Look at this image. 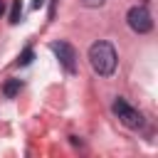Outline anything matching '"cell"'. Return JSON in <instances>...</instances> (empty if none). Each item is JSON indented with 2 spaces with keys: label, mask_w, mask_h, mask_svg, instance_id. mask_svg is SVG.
I'll return each mask as SVG.
<instances>
[{
  "label": "cell",
  "mask_w": 158,
  "mask_h": 158,
  "mask_svg": "<svg viewBox=\"0 0 158 158\" xmlns=\"http://www.w3.org/2000/svg\"><path fill=\"white\" fill-rule=\"evenodd\" d=\"M49 49L54 52V57L59 59V64H62V69H64L67 74H77V49H74L69 42H64V40L52 42Z\"/></svg>",
  "instance_id": "cell-4"
},
{
  "label": "cell",
  "mask_w": 158,
  "mask_h": 158,
  "mask_svg": "<svg viewBox=\"0 0 158 158\" xmlns=\"http://www.w3.org/2000/svg\"><path fill=\"white\" fill-rule=\"evenodd\" d=\"M126 25H128L136 35H146V32L153 30V17H151V12H148L146 5H133V7H128V12H126Z\"/></svg>",
  "instance_id": "cell-3"
},
{
  "label": "cell",
  "mask_w": 158,
  "mask_h": 158,
  "mask_svg": "<svg viewBox=\"0 0 158 158\" xmlns=\"http://www.w3.org/2000/svg\"><path fill=\"white\" fill-rule=\"evenodd\" d=\"M111 111H114V116L126 126V128H133V131H138V128H143V114L138 111V109H133L123 96H116L114 99V104H111Z\"/></svg>",
  "instance_id": "cell-2"
},
{
  "label": "cell",
  "mask_w": 158,
  "mask_h": 158,
  "mask_svg": "<svg viewBox=\"0 0 158 158\" xmlns=\"http://www.w3.org/2000/svg\"><path fill=\"white\" fill-rule=\"evenodd\" d=\"M32 59H35V49L32 47H25L20 52V57H17V67H27V64H32Z\"/></svg>",
  "instance_id": "cell-6"
},
{
  "label": "cell",
  "mask_w": 158,
  "mask_h": 158,
  "mask_svg": "<svg viewBox=\"0 0 158 158\" xmlns=\"http://www.w3.org/2000/svg\"><path fill=\"white\" fill-rule=\"evenodd\" d=\"M22 17V2L20 0H12V7H10V25H17Z\"/></svg>",
  "instance_id": "cell-7"
},
{
  "label": "cell",
  "mask_w": 158,
  "mask_h": 158,
  "mask_svg": "<svg viewBox=\"0 0 158 158\" xmlns=\"http://www.w3.org/2000/svg\"><path fill=\"white\" fill-rule=\"evenodd\" d=\"M40 5H44V0H35V2H32V7H35V10H37Z\"/></svg>",
  "instance_id": "cell-9"
},
{
  "label": "cell",
  "mask_w": 158,
  "mask_h": 158,
  "mask_svg": "<svg viewBox=\"0 0 158 158\" xmlns=\"http://www.w3.org/2000/svg\"><path fill=\"white\" fill-rule=\"evenodd\" d=\"M79 5H84V7H104L106 5V0H79Z\"/></svg>",
  "instance_id": "cell-8"
},
{
  "label": "cell",
  "mask_w": 158,
  "mask_h": 158,
  "mask_svg": "<svg viewBox=\"0 0 158 158\" xmlns=\"http://www.w3.org/2000/svg\"><path fill=\"white\" fill-rule=\"evenodd\" d=\"M89 64L99 77H111L116 72V67H118V54H116L114 44L106 42V40L94 42L89 47Z\"/></svg>",
  "instance_id": "cell-1"
},
{
  "label": "cell",
  "mask_w": 158,
  "mask_h": 158,
  "mask_svg": "<svg viewBox=\"0 0 158 158\" xmlns=\"http://www.w3.org/2000/svg\"><path fill=\"white\" fill-rule=\"evenodd\" d=\"M20 89H22V81H20V79H7V81L2 84V94H5L7 99H12Z\"/></svg>",
  "instance_id": "cell-5"
}]
</instances>
